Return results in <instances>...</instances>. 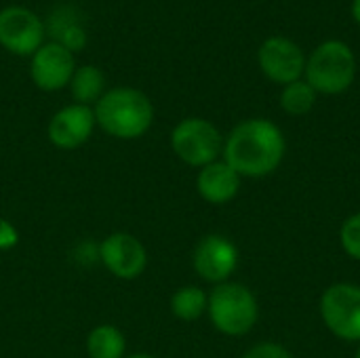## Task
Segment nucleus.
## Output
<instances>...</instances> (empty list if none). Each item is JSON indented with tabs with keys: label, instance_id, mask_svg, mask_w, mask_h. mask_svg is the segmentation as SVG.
<instances>
[{
	"label": "nucleus",
	"instance_id": "1",
	"mask_svg": "<svg viewBox=\"0 0 360 358\" xmlns=\"http://www.w3.org/2000/svg\"><path fill=\"white\" fill-rule=\"evenodd\" d=\"M283 131L266 118H251L232 129L224 143V160L240 177H266L285 156Z\"/></svg>",
	"mask_w": 360,
	"mask_h": 358
},
{
	"label": "nucleus",
	"instance_id": "2",
	"mask_svg": "<svg viewBox=\"0 0 360 358\" xmlns=\"http://www.w3.org/2000/svg\"><path fill=\"white\" fill-rule=\"evenodd\" d=\"M95 122L116 139H137L154 122V106L146 93L118 87L99 97L95 103Z\"/></svg>",
	"mask_w": 360,
	"mask_h": 358
},
{
	"label": "nucleus",
	"instance_id": "3",
	"mask_svg": "<svg viewBox=\"0 0 360 358\" xmlns=\"http://www.w3.org/2000/svg\"><path fill=\"white\" fill-rule=\"evenodd\" d=\"M207 312L213 327L230 338L249 333L259 319V306L253 291L240 283L217 285L209 295Z\"/></svg>",
	"mask_w": 360,
	"mask_h": 358
},
{
	"label": "nucleus",
	"instance_id": "4",
	"mask_svg": "<svg viewBox=\"0 0 360 358\" xmlns=\"http://www.w3.org/2000/svg\"><path fill=\"white\" fill-rule=\"evenodd\" d=\"M306 82L323 95H340L352 82L356 74V59L352 49L342 40L323 42L310 59H306Z\"/></svg>",
	"mask_w": 360,
	"mask_h": 358
},
{
	"label": "nucleus",
	"instance_id": "5",
	"mask_svg": "<svg viewBox=\"0 0 360 358\" xmlns=\"http://www.w3.org/2000/svg\"><path fill=\"white\" fill-rule=\"evenodd\" d=\"M171 148L190 167H207L224 152V137L205 118H186L171 133Z\"/></svg>",
	"mask_w": 360,
	"mask_h": 358
},
{
	"label": "nucleus",
	"instance_id": "6",
	"mask_svg": "<svg viewBox=\"0 0 360 358\" xmlns=\"http://www.w3.org/2000/svg\"><path fill=\"white\" fill-rule=\"evenodd\" d=\"M321 317L325 327L340 340L360 342V287L335 283L321 295Z\"/></svg>",
	"mask_w": 360,
	"mask_h": 358
},
{
	"label": "nucleus",
	"instance_id": "7",
	"mask_svg": "<svg viewBox=\"0 0 360 358\" xmlns=\"http://www.w3.org/2000/svg\"><path fill=\"white\" fill-rule=\"evenodd\" d=\"M44 40L40 17L25 6H6L0 11V44L15 55H34Z\"/></svg>",
	"mask_w": 360,
	"mask_h": 358
},
{
	"label": "nucleus",
	"instance_id": "8",
	"mask_svg": "<svg viewBox=\"0 0 360 358\" xmlns=\"http://www.w3.org/2000/svg\"><path fill=\"white\" fill-rule=\"evenodd\" d=\"M192 264L196 274L207 283H228L232 272L238 266V249L232 241L221 234H209L198 241Z\"/></svg>",
	"mask_w": 360,
	"mask_h": 358
},
{
	"label": "nucleus",
	"instance_id": "9",
	"mask_svg": "<svg viewBox=\"0 0 360 358\" xmlns=\"http://www.w3.org/2000/svg\"><path fill=\"white\" fill-rule=\"evenodd\" d=\"M103 266L122 281H133L143 274L148 266V253L139 238L127 232H114L103 238L99 247Z\"/></svg>",
	"mask_w": 360,
	"mask_h": 358
},
{
	"label": "nucleus",
	"instance_id": "10",
	"mask_svg": "<svg viewBox=\"0 0 360 358\" xmlns=\"http://www.w3.org/2000/svg\"><path fill=\"white\" fill-rule=\"evenodd\" d=\"M259 68L262 72L278 84H291L302 78L306 70V57L302 49L283 36H272L259 46Z\"/></svg>",
	"mask_w": 360,
	"mask_h": 358
},
{
	"label": "nucleus",
	"instance_id": "11",
	"mask_svg": "<svg viewBox=\"0 0 360 358\" xmlns=\"http://www.w3.org/2000/svg\"><path fill=\"white\" fill-rule=\"evenodd\" d=\"M76 72L74 53L59 42L42 44L30 63V76L34 84L42 91H59L70 84Z\"/></svg>",
	"mask_w": 360,
	"mask_h": 358
},
{
	"label": "nucleus",
	"instance_id": "12",
	"mask_svg": "<svg viewBox=\"0 0 360 358\" xmlns=\"http://www.w3.org/2000/svg\"><path fill=\"white\" fill-rule=\"evenodd\" d=\"M95 112L89 106L74 103L61 108L49 122V139L61 150H76L89 141L95 129Z\"/></svg>",
	"mask_w": 360,
	"mask_h": 358
},
{
	"label": "nucleus",
	"instance_id": "13",
	"mask_svg": "<svg viewBox=\"0 0 360 358\" xmlns=\"http://www.w3.org/2000/svg\"><path fill=\"white\" fill-rule=\"evenodd\" d=\"M240 179L243 177L226 160H215L200 169L196 177V190L202 200L211 205H226L238 194Z\"/></svg>",
	"mask_w": 360,
	"mask_h": 358
},
{
	"label": "nucleus",
	"instance_id": "14",
	"mask_svg": "<svg viewBox=\"0 0 360 358\" xmlns=\"http://www.w3.org/2000/svg\"><path fill=\"white\" fill-rule=\"evenodd\" d=\"M127 342L114 325H99L86 338L89 358H124Z\"/></svg>",
	"mask_w": 360,
	"mask_h": 358
},
{
	"label": "nucleus",
	"instance_id": "15",
	"mask_svg": "<svg viewBox=\"0 0 360 358\" xmlns=\"http://www.w3.org/2000/svg\"><path fill=\"white\" fill-rule=\"evenodd\" d=\"M207 306H209V295L194 285L177 289L171 298V312L186 323L198 321L207 312Z\"/></svg>",
	"mask_w": 360,
	"mask_h": 358
},
{
	"label": "nucleus",
	"instance_id": "16",
	"mask_svg": "<svg viewBox=\"0 0 360 358\" xmlns=\"http://www.w3.org/2000/svg\"><path fill=\"white\" fill-rule=\"evenodd\" d=\"M103 72L95 65H82L74 72L70 87H72V95L76 99V103L89 106L91 101H99V97L103 95Z\"/></svg>",
	"mask_w": 360,
	"mask_h": 358
},
{
	"label": "nucleus",
	"instance_id": "17",
	"mask_svg": "<svg viewBox=\"0 0 360 358\" xmlns=\"http://www.w3.org/2000/svg\"><path fill=\"white\" fill-rule=\"evenodd\" d=\"M316 103V91L306 80H295L291 84H285L281 93V106L291 116H304L308 114Z\"/></svg>",
	"mask_w": 360,
	"mask_h": 358
},
{
	"label": "nucleus",
	"instance_id": "18",
	"mask_svg": "<svg viewBox=\"0 0 360 358\" xmlns=\"http://www.w3.org/2000/svg\"><path fill=\"white\" fill-rule=\"evenodd\" d=\"M340 243L346 255L360 262V213L350 215L340 228Z\"/></svg>",
	"mask_w": 360,
	"mask_h": 358
},
{
	"label": "nucleus",
	"instance_id": "19",
	"mask_svg": "<svg viewBox=\"0 0 360 358\" xmlns=\"http://www.w3.org/2000/svg\"><path fill=\"white\" fill-rule=\"evenodd\" d=\"M243 358H293L291 352L287 348H283L281 344H274V342H264V344H257L253 346L247 354Z\"/></svg>",
	"mask_w": 360,
	"mask_h": 358
},
{
	"label": "nucleus",
	"instance_id": "20",
	"mask_svg": "<svg viewBox=\"0 0 360 358\" xmlns=\"http://www.w3.org/2000/svg\"><path fill=\"white\" fill-rule=\"evenodd\" d=\"M17 243H19V232H17V228H15L11 222H6V219L0 217V251H8V249H13Z\"/></svg>",
	"mask_w": 360,
	"mask_h": 358
},
{
	"label": "nucleus",
	"instance_id": "21",
	"mask_svg": "<svg viewBox=\"0 0 360 358\" xmlns=\"http://www.w3.org/2000/svg\"><path fill=\"white\" fill-rule=\"evenodd\" d=\"M352 15H354L356 23L360 25V0H354V4H352Z\"/></svg>",
	"mask_w": 360,
	"mask_h": 358
},
{
	"label": "nucleus",
	"instance_id": "22",
	"mask_svg": "<svg viewBox=\"0 0 360 358\" xmlns=\"http://www.w3.org/2000/svg\"><path fill=\"white\" fill-rule=\"evenodd\" d=\"M124 358H156V357H152V354H143V352H139V354H131V357H124Z\"/></svg>",
	"mask_w": 360,
	"mask_h": 358
},
{
	"label": "nucleus",
	"instance_id": "23",
	"mask_svg": "<svg viewBox=\"0 0 360 358\" xmlns=\"http://www.w3.org/2000/svg\"><path fill=\"white\" fill-rule=\"evenodd\" d=\"M354 358H360V348H359V350H356V357H354Z\"/></svg>",
	"mask_w": 360,
	"mask_h": 358
}]
</instances>
